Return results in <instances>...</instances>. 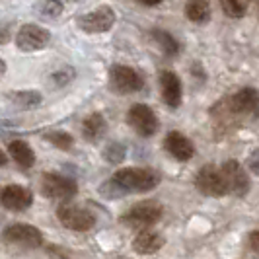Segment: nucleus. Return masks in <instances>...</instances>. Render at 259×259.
Masks as SVG:
<instances>
[{
    "label": "nucleus",
    "mask_w": 259,
    "mask_h": 259,
    "mask_svg": "<svg viewBox=\"0 0 259 259\" xmlns=\"http://www.w3.org/2000/svg\"><path fill=\"white\" fill-rule=\"evenodd\" d=\"M74 78V68L72 66H61L59 70H55L51 74V82H55V86H66L70 84Z\"/></svg>",
    "instance_id": "a878e982"
},
{
    "label": "nucleus",
    "mask_w": 259,
    "mask_h": 259,
    "mask_svg": "<svg viewBox=\"0 0 259 259\" xmlns=\"http://www.w3.org/2000/svg\"><path fill=\"white\" fill-rule=\"evenodd\" d=\"M6 162H8V158H6V154L0 150V166H6Z\"/></svg>",
    "instance_id": "2f4dec72"
},
{
    "label": "nucleus",
    "mask_w": 259,
    "mask_h": 259,
    "mask_svg": "<svg viewBox=\"0 0 259 259\" xmlns=\"http://www.w3.org/2000/svg\"><path fill=\"white\" fill-rule=\"evenodd\" d=\"M234 117L240 119H257L259 117V92L255 88H242L234 96L226 98Z\"/></svg>",
    "instance_id": "423d86ee"
},
{
    "label": "nucleus",
    "mask_w": 259,
    "mask_h": 259,
    "mask_svg": "<svg viewBox=\"0 0 259 259\" xmlns=\"http://www.w3.org/2000/svg\"><path fill=\"white\" fill-rule=\"evenodd\" d=\"M10 39V29L8 26H0V43H6Z\"/></svg>",
    "instance_id": "c85d7f7f"
},
{
    "label": "nucleus",
    "mask_w": 259,
    "mask_h": 259,
    "mask_svg": "<svg viewBox=\"0 0 259 259\" xmlns=\"http://www.w3.org/2000/svg\"><path fill=\"white\" fill-rule=\"evenodd\" d=\"M45 139H47L55 148H61V150H70L72 144H74L72 135L66 133V131H53V133H47Z\"/></svg>",
    "instance_id": "4be33fe9"
},
{
    "label": "nucleus",
    "mask_w": 259,
    "mask_h": 259,
    "mask_svg": "<svg viewBox=\"0 0 259 259\" xmlns=\"http://www.w3.org/2000/svg\"><path fill=\"white\" fill-rule=\"evenodd\" d=\"M222 176L228 185V193L236 197H244L249 191V178H247L246 169L242 168V164L238 160H226L221 166Z\"/></svg>",
    "instance_id": "f8f14e48"
},
{
    "label": "nucleus",
    "mask_w": 259,
    "mask_h": 259,
    "mask_svg": "<svg viewBox=\"0 0 259 259\" xmlns=\"http://www.w3.org/2000/svg\"><path fill=\"white\" fill-rule=\"evenodd\" d=\"M65 10L61 0H41L39 4V14L45 18H59Z\"/></svg>",
    "instance_id": "b1692460"
},
{
    "label": "nucleus",
    "mask_w": 259,
    "mask_h": 259,
    "mask_svg": "<svg viewBox=\"0 0 259 259\" xmlns=\"http://www.w3.org/2000/svg\"><path fill=\"white\" fill-rule=\"evenodd\" d=\"M162 212L164 208L158 201H141L121 217V222L131 228H146V226H154L162 219Z\"/></svg>",
    "instance_id": "f03ea898"
},
{
    "label": "nucleus",
    "mask_w": 259,
    "mask_h": 259,
    "mask_svg": "<svg viewBox=\"0 0 259 259\" xmlns=\"http://www.w3.org/2000/svg\"><path fill=\"white\" fill-rule=\"evenodd\" d=\"M41 191L49 199L68 201L78 193V185L72 178L49 171V174H43V178H41Z\"/></svg>",
    "instance_id": "0eeeda50"
},
{
    "label": "nucleus",
    "mask_w": 259,
    "mask_h": 259,
    "mask_svg": "<svg viewBox=\"0 0 259 259\" xmlns=\"http://www.w3.org/2000/svg\"><path fill=\"white\" fill-rule=\"evenodd\" d=\"M51 41V31L35 24H26L18 29L16 33V45L24 53H33L43 49Z\"/></svg>",
    "instance_id": "9b49d317"
},
{
    "label": "nucleus",
    "mask_w": 259,
    "mask_h": 259,
    "mask_svg": "<svg viewBox=\"0 0 259 259\" xmlns=\"http://www.w3.org/2000/svg\"><path fill=\"white\" fill-rule=\"evenodd\" d=\"M185 16L193 22V24H207L212 16V10H210V2L208 0H187L185 4Z\"/></svg>",
    "instance_id": "6ab92c4d"
},
{
    "label": "nucleus",
    "mask_w": 259,
    "mask_h": 259,
    "mask_svg": "<svg viewBox=\"0 0 259 259\" xmlns=\"http://www.w3.org/2000/svg\"><path fill=\"white\" fill-rule=\"evenodd\" d=\"M249 246H251V249H253V251H257V253H259V230H255V232L249 234Z\"/></svg>",
    "instance_id": "cd10ccee"
},
{
    "label": "nucleus",
    "mask_w": 259,
    "mask_h": 259,
    "mask_svg": "<svg viewBox=\"0 0 259 259\" xmlns=\"http://www.w3.org/2000/svg\"><path fill=\"white\" fill-rule=\"evenodd\" d=\"M8 100L12 102L14 105L22 107V109H31V107H37L43 98L37 90H18V92H10L8 94Z\"/></svg>",
    "instance_id": "aec40b11"
},
{
    "label": "nucleus",
    "mask_w": 259,
    "mask_h": 259,
    "mask_svg": "<svg viewBox=\"0 0 259 259\" xmlns=\"http://www.w3.org/2000/svg\"><path fill=\"white\" fill-rule=\"evenodd\" d=\"M57 219L65 228L74 230V232H86L96 224V217L92 210L74 207V205H61L57 208Z\"/></svg>",
    "instance_id": "6e6552de"
},
{
    "label": "nucleus",
    "mask_w": 259,
    "mask_h": 259,
    "mask_svg": "<svg viewBox=\"0 0 259 259\" xmlns=\"http://www.w3.org/2000/svg\"><path fill=\"white\" fill-rule=\"evenodd\" d=\"M0 205L14 212L26 210L33 205V193L22 185H6L0 189Z\"/></svg>",
    "instance_id": "ddd939ff"
},
{
    "label": "nucleus",
    "mask_w": 259,
    "mask_h": 259,
    "mask_svg": "<svg viewBox=\"0 0 259 259\" xmlns=\"http://www.w3.org/2000/svg\"><path fill=\"white\" fill-rule=\"evenodd\" d=\"M253 4H255V10H257V16H259V0H253Z\"/></svg>",
    "instance_id": "473e14b6"
},
{
    "label": "nucleus",
    "mask_w": 259,
    "mask_h": 259,
    "mask_svg": "<svg viewBox=\"0 0 259 259\" xmlns=\"http://www.w3.org/2000/svg\"><path fill=\"white\" fill-rule=\"evenodd\" d=\"M2 240L6 244H14V246H22L29 247V249H35V247L43 246V234L39 228L26 224V222H14L8 224L2 232Z\"/></svg>",
    "instance_id": "7ed1b4c3"
},
{
    "label": "nucleus",
    "mask_w": 259,
    "mask_h": 259,
    "mask_svg": "<svg viewBox=\"0 0 259 259\" xmlns=\"http://www.w3.org/2000/svg\"><path fill=\"white\" fill-rule=\"evenodd\" d=\"M247 166H249V169H251L255 176H259V148H255L251 154L247 156Z\"/></svg>",
    "instance_id": "bb28decb"
},
{
    "label": "nucleus",
    "mask_w": 259,
    "mask_h": 259,
    "mask_svg": "<svg viewBox=\"0 0 259 259\" xmlns=\"http://www.w3.org/2000/svg\"><path fill=\"white\" fill-rule=\"evenodd\" d=\"M6 72V61L4 59H0V76Z\"/></svg>",
    "instance_id": "7c9ffc66"
},
{
    "label": "nucleus",
    "mask_w": 259,
    "mask_h": 259,
    "mask_svg": "<svg viewBox=\"0 0 259 259\" xmlns=\"http://www.w3.org/2000/svg\"><path fill=\"white\" fill-rule=\"evenodd\" d=\"M195 185L197 189L207 197H224L228 195V185L222 176V169L217 168L214 164H207L197 171L195 176Z\"/></svg>",
    "instance_id": "20e7f679"
},
{
    "label": "nucleus",
    "mask_w": 259,
    "mask_h": 259,
    "mask_svg": "<svg viewBox=\"0 0 259 259\" xmlns=\"http://www.w3.org/2000/svg\"><path fill=\"white\" fill-rule=\"evenodd\" d=\"M160 183V176L146 168H123L117 169L115 174L111 176L109 182H105L100 191L105 197H123L127 193H144L154 189L156 185Z\"/></svg>",
    "instance_id": "f257e3e1"
},
{
    "label": "nucleus",
    "mask_w": 259,
    "mask_h": 259,
    "mask_svg": "<svg viewBox=\"0 0 259 259\" xmlns=\"http://www.w3.org/2000/svg\"><path fill=\"white\" fill-rule=\"evenodd\" d=\"M152 37H154V41L158 43V47H160V51L164 53V55H168V57L178 55L180 43H178V39L174 37L171 33L164 31V29H154L152 31Z\"/></svg>",
    "instance_id": "412c9836"
},
{
    "label": "nucleus",
    "mask_w": 259,
    "mask_h": 259,
    "mask_svg": "<svg viewBox=\"0 0 259 259\" xmlns=\"http://www.w3.org/2000/svg\"><path fill=\"white\" fill-rule=\"evenodd\" d=\"M105 129H107V123H105V117L102 113H92L84 119L82 123V135L86 141L90 143H96L104 137Z\"/></svg>",
    "instance_id": "a211bd4d"
},
{
    "label": "nucleus",
    "mask_w": 259,
    "mask_h": 259,
    "mask_svg": "<svg viewBox=\"0 0 259 259\" xmlns=\"http://www.w3.org/2000/svg\"><path fill=\"white\" fill-rule=\"evenodd\" d=\"M117 16L111 6H100L78 18V26L86 33H105L115 24Z\"/></svg>",
    "instance_id": "9d476101"
},
{
    "label": "nucleus",
    "mask_w": 259,
    "mask_h": 259,
    "mask_svg": "<svg viewBox=\"0 0 259 259\" xmlns=\"http://www.w3.org/2000/svg\"><path fill=\"white\" fill-rule=\"evenodd\" d=\"M164 246V236L152 230H143L135 240H133V249L141 255H150L156 253L160 247Z\"/></svg>",
    "instance_id": "dca6fc26"
},
{
    "label": "nucleus",
    "mask_w": 259,
    "mask_h": 259,
    "mask_svg": "<svg viewBox=\"0 0 259 259\" xmlns=\"http://www.w3.org/2000/svg\"><path fill=\"white\" fill-rule=\"evenodd\" d=\"M160 88H162L164 104L174 107V109L182 105V80L174 70H162L160 72Z\"/></svg>",
    "instance_id": "4468645a"
},
{
    "label": "nucleus",
    "mask_w": 259,
    "mask_h": 259,
    "mask_svg": "<svg viewBox=\"0 0 259 259\" xmlns=\"http://www.w3.org/2000/svg\"><path fill=\"white\" fill-rule=\"evenodd\" d=\"M8 152H10V156L14 158V162H16L20 168L27 169L35 164V152H33V148L27 143H24V141H12V143L8 144Z\"/></svg>",
    "instance_id": "f3484780"
},
{
    "label": "nucleus",
    "mask_w": 259,
    "mask_h": 259,
    "mask_svg": "<svg viewBox=\"0 0 259 259\" xmlns=\"http://www.w3.org/2000/svg\"><path fill=\"white\" fill-rule=\"evenodd\" d=\"M127 121H129V125L135 129L137 135L146 137V139L156 135L158 129H160L158 117H156V113L146 104L133 105L129 109V113H127Z\"/></svg>",
    "instance_id": "1a4fd4ad"
},
{
    "label": "nucleus",
    "mask_w": 259,
    "mask_h": 259,
    "mask_svg": "<svg viewBox=\"0 0 259 259\" xmlns=\"http://www.w3.org/2000/svg\"><path fill=\"white\" fill-rule=\"evenodd\" d=\"M109 84L117 94H135V92L143 90L144 78L133 66L113 65L109 68Z\"/></svg>",
    "instance_id": "39448f33"
},
{
    "label": "nucleus",
    "mask_w": 259,
    "mask_h": 259,
    "mask_svg": "<svg viewBox=\"0 0 259 259\" xmlns=\"http://www.w3.org/2000/svg\"><path fill=\"white\" fill-rule=\"evenodd\" d=\"M125 154H127L125 146H123V144H119V143H111L104 150V158L107 160V162H111V164H119V162H123Z\"/></svg>",
    "instance_id": "393cba45"
},
{
    "label": "nucleus",
    "mask_w": 259,
    "mask_h": 259,
    "mask_svg": "<svg viewBox=\"0 0 259 259\" xmlns=\"http://www.w3.org/2000/svg\"><path fill=\"white\" fill-rule=\"evenodd\" d=\"M141 4H144V6H158L162 0H139Z\"/></svg>",
    "instance_id": "c756f323"
},
{
    "label": "nucleus",
    "mask_w": 259,
    "mask_h": 259,
    "mask_svg": "<svg viewBox=\"0 0 259 259\" xmlns=\"http://www.w3.org/2000/svg\"><path fill=\"white\" fill-rule=\"evenodd\" d=\"M164 148H166L176 160H180V162H187V160H191L195 154L193 143H191L185 135H182L180 131H169L168 135H166V139H164Z\"/></svg>",
    "instance_id": "2eb2a0df"
},
{
    "label": "nucleus",
    "mask_w": 259,
    "mask_h": 259,
    "mask_svg": "<svg viewBox=\"0 0 259 259\" xmlns=\"http://www.w3.org/2000/svg\"><path fill=\"white\" fill-rule=\"evenodd\" d=\"M222 10L230 18H244L246 16V4L244 0H219Z\"/></svg>",
    "instance_id": "5701e85b"
}]
</instances>
